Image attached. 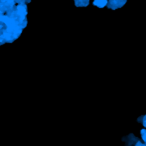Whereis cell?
Wrapping results in <instances>:
<instances>
[{
  "label": "cell",
  "instance_id": "7a4b0ae2",
  "mask_svg": "<svg viewBox=\"0 0 146 146\" xmlns=\"http://www.w3.org/2000/svg\"><path fill=\"white\" fill-rule=\"evenodd\" d=\"M122 141L125 142V145L126 146H132V145L134 146L135 143L138 141V139L134 136V134H129V135H127V136L123 137Z\"/></svg>",
  "mask_w": 146,
  "mask_h": 146
},
{
  "label": "cell",
  "instance_id": "5b68a950",
  "mask_svg": "<svg viewBox=\"0 0 146 146\" xmlns=\"http://www.w3.org/2000/svg\"><path fill=\"white\" fill-rule=\"evenodd\" d=\"M0 3L3 4L5 7L9 8V9H12L13 6L15 5L16 1L15 0H0Z\"/></svg>",
  "mask_w": 146,
  "mask_h": 146
},
{
  "label": "cell",
  "instance_id": "52a82bcc",
  "mask_svg": "<svg viewBox=\"0 0 146 146\" xmlns=\"http://www.w3.org/2000/svg\"><path fill=\"white\" fill-rule=\"evenodd\" d=\"M140 134H141V138H142V141H144L146 143V128L142 129L140 131Z\"/></svg>",
  "mask_w": 146,
  "mask_h": 146
},
{
  "label": "cell",
  "instance_id": "ba28073f",
  "mask_svg": "<svg viewBox=\"0 0 146 146\" xmlns=\"http://www.w3.org/2000/svg\"><path fill=\"white\" fill-rule=\"evenodd\" d=\"M134 146H146V143L144 141H141V140H138L136 143L134 144Z\"/></svg>",
  "mask_w": 146,
  "mask_h": 146
},
{
  "label": "cell",
  "instance_id": "6da1fadb",
  "mask_svg": "<svg viewBox=\"0 0 146 146\" xmlns=\"http://www.w3.org/2000/svg\"><path fill=\"white\" fill-rule=\"evenodd\" d=\"M127 0H108V3L106 7L110 8V9L115 10L118 9V8L122 7V6L125 5Z\"/></svg>",
  "mask_w": 146,
  "mask_h": 146
},
{
  "label": "cell",
  "instance_id": "3957f363",
  "mask_svg": "<svg viewBox=\"0 0 146 146\" xmlns=\"http://www.w3.org/2000/svg\"><path fill=\"white\" fill-rule=\"evenodd\" d=\"M16 11H17L19 16L26 17V15H27V6H26V4H18L16 6Z\"/></svg>",
  "mask_w": 146,
  "mask_h": 146
},
{
  "label": "cell",
  "instance_id": "8992f818",
  "mask_svg": "<svg viewBox=\"0 0 146 146\" xmlns=\"http://www.w3.org/2000/svg\"><path fill=\"white\" fill-rule=\"evenodd\" d=\"M77 7H87L90 3V0H74Z\"/></svg>",
  "mask_w": 146,
  "mask_h": 146
},
{
  "label": "cell",
  "instance_id": "277c9868",
  "mask_svg": "<svg viewBox=\"0 0 146 146\" xmlns=\"http://www.w3.org/2000/svg\"><path fill=\"white\" fill-rule=\"evenodd\" d=\"M94 5L96 6L98 8H104L106 6H108V0H94Z\"/></svg>",
  "mask_w": 146,
  "mask_h": 146
},
{
  "label": "cell",
  "instance_id": "9c48e42d",
  "mask_svg": "<svg viewBox=\"0 0 146 146\" xmlns=\"http://www.w3.org/2000/svg\"><path fill=\"white\" fill-rule=\"evenodd\" d=\"M31 2V0H26V3H30Z\"/></svg>",
  "mask_w": 146,
  "mask_h": 146
}]
</instances>
